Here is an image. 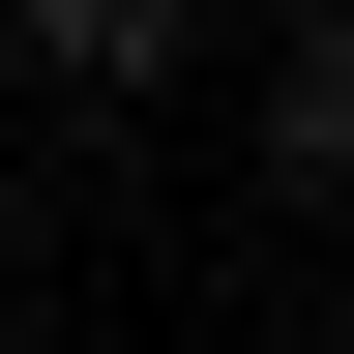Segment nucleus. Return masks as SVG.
<instances>
[{
	"mask_svg": "<svg viewBox=\"0 0 354 354\" xmlns=\"http://www.w3.org/2000/svg\"><path fill=\"white\" fill-rule=\"evenodd\" d=\"M30 88H177V0H30Z\"/></svg>",
	"mask_w": 354,
	"mask_h": 354,
	"instance_id": "1",
	"label": "nucleus"
}]
</instances>
